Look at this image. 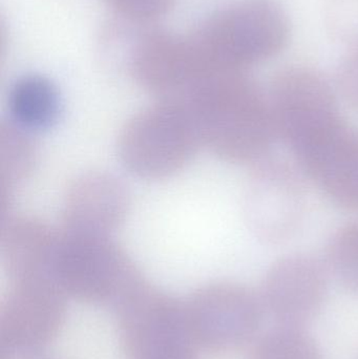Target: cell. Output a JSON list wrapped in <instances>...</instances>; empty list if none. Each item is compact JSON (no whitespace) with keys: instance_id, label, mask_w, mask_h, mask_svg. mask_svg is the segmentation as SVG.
Returning <instances> with one entry per match:
<instances>
[{"instance_id":"obj_2","label":"cell","mask_w":358,"mask_h":359,"mask_svg":"<svg viewBox=\"0 0 358 359\" xmlns=\"http://www.w3.org/2000/svg\"><path fill=\"white\" fill-rule=\"evenodd\" d=\"M202 147L231 163L265 158L275 130L268 100L246 73L214 76L202 82L185 102Z\"/></svg>"},{"instance_id":"obj_10","label":"cell","mask_w":358,"mask_h":359,"mask_svg":"<svg viewBox=\"0 0 358 359\" xmlns=\"http://www.w3.org/2000/svg\"><path fill=\"white\" fill-rule=\"evenodd\" d=\"M327 276L317 259L284 257L271 266L263 283L261 303L280 326L304 328L323 308Z\"/></svg>"},{"instance_id":"obj_13","label":"cell","mask_w":358,"mask_h":359,"mask_svg":"<svg viewBox=\"0 0 358 359\" xmlns=\"http://www.w3.org/2000/svg\"><path fill=\"white\" fill-rule=\"evenodd\" d=\"M301 165L336 204L358 209V132L345 124Z\"/></svg>"},{"instance_id":"obj_21","label":"cell","mask_w":358,"mask_h":359,"mask_svg":"<svg viewBox=\"0 0 358 359\" xmlns=\"http://www.w3.org/2000/svg\"><path fill=\"white\" fill-rule=\"evenodd\" d=\"M27 359H52V358H37V356H32V358H27Z\"/></svg>"},{"instance_id":"obj_8","label":"cell","mask_w":358,"mask_h":359,"mask_svg":"<svg viewBox=\"0 0 358 359\" xmlns=\"http://www.w3.org/2000/svg\"><path fill=\"white\" fill-rule=\"evenodd\" d=\"M67 299L50 276L11 280L0 307V359L36 353L53 343L64 325Z\"/></svg>"},{"instance_id":"obj_20","label":"cell","mask_w":358,"mask_h":359,"mask_svg":"<svg viewBox=\"0 0 358 359\" xmlns=\"http://www.w3.org/2000/svg\"><path fill=\"white\" fill-rule=\"evenodd\" d=\"M338 88L344 98L358 109V48H355L340 65Z\"/></svg>"},{"instance_id":"obj_12","label":"cell","mask_w":358,"mask_h":359,"mask_svg":"<svg viewBox=\"0 0 358 359\" xmlns=\"http://www.w3.org/2000/svg\"><path fill=\"white\" fill-rule=\"evenodd\" d=\"M59 238V232L33 215H8L1 217L0 257L11 280L53 276Z\"/></svg>"},{"instance_id":"obj_16","label":"cell","mask_w":358,"mask_h":359,"mask_svg":"<svg viewBox=\"0 0 358 359\" xmlns=\"http://www.w3.org/2000/svg\"><path fill=\"white\" fill-rule=\"evenodd\" d=\"M248 359H324L303 328L280 326L256 339Z\"/></svg>"},{"instance_id":"obj_17","label":"cell","mask_w":358,"mask_h":359,"mask_svg":"<svg viewBox=\"0 0 358 359\" xmlns=\"http://www.w3.org/2000/svg\"><path fill=\"white\" fill-rule=\"evenodd\" d=\"M328 264L343 286L358 293V223L346 226L333 236Z\"/></svg>"},{"instance_id":"obj_18","label":"cell","mask_w":358,"mask_h":359,"mask_svg":"<svg viewBox=\"0 0 358 359\" xmlns=\"http://www.w3.org/2000/svg\"><path fill=\"white\" fill-rule=\"evenodd\" d=\"M326 20L336 40L358 48V0H330Z\"/></svg>"},{"instance_id":"obj_11","label":"cell","mask_w":358,"mask_h":359,"mask_svg":"<svg viewBox=\"0 0 358 359\" xmlns=\"http://www.w3.org/2000/svg\"><path fill=\"white\" fill-rule=\"evenodd\" d=\"M130 209V191L121 180L109 172H85L65 192L61 231L111 236L125 222Z\"/></svg>"},{"instance_id":"obj_7","label":"cell","mask_w":358,"mask_h":359,"mask_svg":"<svg viewBox=\"0 0 358 359\" xmlns=\"http://www.w3.org/2000/svg\"><path fill=\"white\" fill-rule=\"evenodd\" d=\"M183 310L197 347L216 354L237 351L254 343L264 314L260 297L228 282L197 289L183 303Z\"/></svg>"},{"instance_id":"obj_14","label":"cell","mask_w":358,"mask_h":359,"mask_svg":"<svg viewBox=\"0 0 358 359\" xmlns=\"http://www.w3.org/2000/svg\"><path fill=\"white\" fill-rule=\"evenodd\" d=\"M60 107L56 86L41 75L19 78L8 94L11 120L31 133L52 128L58 120Z\"/></svg>"},{"instance_id":"obj_9","label":"cell","mask_w":358,"mask_h":359,"mask_svg":"<svg viewBox=\"0 0 358 359\" xmlns=\"http://www.w3.org/2000/svg\"><path fill=\"white\" fill-rule=\"evenodd\" d=\"M244 215L259 240L279 244L300 228L305 194L298 172L285 162L263 158L254 163L244 191Z\"/></svg>"},{"instance_id":"obj_4","label":"cell","mask_w":358,"mask_h":359,"mask_svg":"<svg viewBox=\"0 0 358 359\" xmlns=\"http://www.w3.org/2000/svg\"><path fill=\"white\" fill-rule=\"evenodd\" d=\"M113 307L124 359H200L183 303L143 276Z\"/></svg>"},{"instance_id":"obj_19","label":"cell","mask_w":358,"mask_h":359,"mask_svg":"<svg viewBox=\"0 0 358 359\" xmlns=\"http://www.w3.org/2000/svg\"><path fill=\"white\" fill-rule=\"evenodd\" d=\"M177 0H105L107 6L124 20L149 23L165 16Z\"/></svg>"},{"instance_id":"obj_15","label":"cell","mask_w":358,"mask_h":359,"mask_svg":"<svg viewBox=\"0 0 358 359\" xmlns=\"http://www.w3.org/2000/svg\"><path fill=\"white\" fill-rule=\"evenodd\" d=\"M37 160L32 133L12 120L0 124V207L1 217L10 212L14 188L31 176Z\"/></svg>"},{"instance_id":"obj_5","label":"cell","mask_w":358,"mask_h":359,"mask_svg":"<svg viewBox=\"0 0 358 359\" xmlns=\"http://www.w3.org/2000/svg\"><path fill=\"white\" fill-rule=\"evenodd\" d=\"M267 100L275 134L289 145L298 162L345 124L329 84L306 67L280 72L273 78Z\"/></svg>"},{"instance_id":"obj_3","label":"cell","mask_w":358,"mask_h":359,"mask_svg":"<svg viewBox=\"0 0 358 359\" xmlns=\"http://www.w3.org/2000/svg\"><path fill=\"white\" fill-rule=\"evenodd\" d=\"M117 147L120 161L130 174L161 181L182 172L202 142L185 105L158 101L124 124Z\"/></svg>"},{"instance_id":"obj_6","label":"cell","mask_w":358,"mask_h":359,"mask_svg":"<svg viewBox=\"0 0 358 359\" xmlns=\"http://www.w3.org/2000/svg\"><path fill=\"white\" fill-rule=\"evenodd\" d=\"M59 233L52 276L69 299L113 306L142 276L111 236Z\"/></svg>"},{"instance_id":"obj_1","label":"cell","mask_w":358,"mask_h":359,"mask_svg":"<svg viewBox=\"0 0 358 359\" xmlns=\"http://www.w3.org/2000/svg\"><path fill=\"white\" fill-rule=\"evenodd\" d=\"M289 22L275 0H242L181 35L183 48L200 82L248 67L285 48Z\"/></svg>"}]
</instances>
